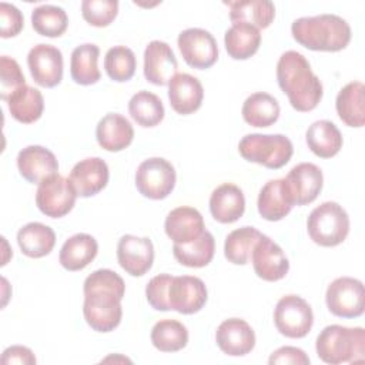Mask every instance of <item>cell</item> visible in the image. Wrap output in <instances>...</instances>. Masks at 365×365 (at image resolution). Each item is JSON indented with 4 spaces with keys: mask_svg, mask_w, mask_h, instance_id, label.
Masks as SVG:
<instances>
[{
    "mask_svg": "<svg viewBox=\"0 0 365 365\" xmlns=\"http://www.w3.org/2000/svg\"><path fill=\"white\" fill-rule=\"evenodd\" d=\"M241 157L271 170L284 167L294 154L292 143L284 134H247L238 143Z\"/></svg>",
    "mask_w": 365,
    "mask_h": 365,
    "instance_id": "5",
    "label": "cell"
},
{
    "mask_svg": "<svg viewBox=\"0 0 365 365\" xmlns=\"http://www.w3.org/2000/svg\"><path fill=\"white\" fill-rule=\"evenodd\" d=\"M278 100L264 91L248 96L242 104V118L252 127H269L279 117Z\"/></svg>",
    "mask_w": 365,
    "mask_h": 365,
    "instance_id": "34",
    "label": "cell"
},
{
    "mask_svg": "<svg viewBox=\"0 0 365 365\" xmlns=\"http://www.w3.org/2000/svg\"><path fill=\"white\" fill-rule=\"evenodd\" d=\"M309 238L321 247H336L349 232V217L335 201H325L315 207L307 220Z\"/></svg>",
    "mask_w": 365,
    "mask_h": 365,
    "instance_id": "6",
    "label": "cell"
},
{
    "mask_svg": "<svg viewBox=\"0 0 365 365\" xmlns=\"http://www.w3.org/2000/svg\"><path fill=\"white\" fill-rule=\"evenodd\" d=\"M215 240L210 231H204L198 238L187 244H174V258L185 267L202 268L208 265L214 257Z\"/></svg>",
    "mask_w": 365,
    "mask_h": 365,
    "instance_id": "35",
    "label": "cell"
},
{
    "mask_svg": "<svg viewBox=\"0 0 365 365\" xmlns=\"http://www.w3.org/2000/svg\"><path fill=\"white\" fill-rule=\"evenodd\" d=\"M31 26L46 37H60L68 26V17L64 9L54 4H41L31 11Z\"/></svg>",
    "mask_w": 365,
    "mask_h": 365,
    "instance_id": "39",
    "label": "cell"
},
{
    "mask_svg": "<svg viewBox=\"0 0 365 365\" xmlns=\"http://www.w3.org/2000/svg\"><path fill=\"white\" fill-rule=\"evenodd\" d=\"M151 342L161 352H177L185 348L188 331L175 319H161L151 329Z\"/></svg>",
    "mask_w": 365,
    "mask_h": 365,
    "instance_id": "38",
    "label": "cell"
},
{
    "mask_svg": "<svg viewBox=\"0 0 365 365\" xmlns=\"http://www.w3.org/2000/svg\"><path fill=\"white\" fill-rule=\"evenodd\" d=\"M295 205L311 204L322 190L324 177L318 165L301 163L291 168L285 177Z\"/></svg>",
    "mask_w": 365,
    "mask_h": 365,
    "instance_id": "19",
    "label": "cell"
},
{
    "mask_svg": "<svg viewBox=\"0 0 365 365\" xmlns=\"http://www.w3.org/2000/svg\"><path fill=\"white\" fill-rule=\"evenodd\" d=\"M315 349L325 364L362 362L365 359V329L328 325L318 334Z\"/></svg>",
    "mask_w": 365,
    "mask_h": 365,
    "instance_id": "4",
    "label": "cell"
},
{
    "mask_svg": "<svg viewBox=\"0 0 365 365\" xmlns=\"http://www.w3.org/2000/svg\"><path fill=\"white\" fill-rule=\"evenodd\" d=\"M257 228L254 227H241L231 231L224 244V255L225 258L235 265H245L251 259L252 250L258 240L262 237Z\"/></svg>",
    "mask_w": 365,
    "mask_h": 365,
    "instance_id": "37",
    "label": "cell"
},
{
    "mask_svg": "<svg viewBox=\"0 0 365 365\" xmlns=\"http://www.w3.org/2000/svg\"><path fill=\"white\" fill-rule=\"evenodd\" d=\"M17 244L26 257L41 258L48 255L54 248L56 234L46 224L29 222L19 230Z\"/></svg>",
    "mask_w": 365,
    "mask_h": 365,
    "instance_id": "29",
    "label": "cell"
},
{
    "mask_svg": "<svg viewBox=\"0 0 365 365\" xmlns=\"http://www.w3.org/2000/svg\"><path fill=\"white\" fill-rule=\"evenodd\" d=\"M218 348L230 356H242L255 346V334L251 325L241 318L222 321L215 332Z\"/></svg>",
    "mask_w": 365,
    "mask_h": 365,
    "instance_id": "17",
    "label": "cell"
},
{
    "mask_svg": "<svg viewBox=\"0 0 365 365\" xmlns=\"http://www.w3.org/2000/svg\"><path fill=\"white\" fill-rule=\"evenodd\" d=\"M245 211V198L241 188L231 182L218 185L210 197V212L221 224L238 221Z\"/></svg>",
    "mask_w": 365,
    "mask_h": 365,
    "instance_id": "24",
    "label": "cell"
},
{
    "mask_svg": "<svg viewBox=\"0 0 365 365\" xmlns=\"http://www.w3.org/2000/svg\"><path fill=\"white\" fill-rule=\"evenodd\" d=\"M135 67L137 61L134 51L125 46H114L106 53L104 70L113 81H128L134 76Z\"/></svg>",
    "mask_w": 365,
    "mask_h": 365,
    "instance_id": "40",
    "label": "cell"
},
{
    "mask_svg": "<svg viewBox=\"0 0 365 365\" xmlns=\"http://www.w3.org/2000/svg\"><path fill=\"white\" fill-rule=\"evenodd\" d=\"M117 259L127 274L141 277L153 267L154 245L148 237L125 234L117 244Z\"/></svg>",
    "mask_w": 365,
    "mask_h": 365,
    "instance_id": "14",
    "label": "cell"
},
{
    "mask_svg": "<svg viewBox=\"0 0 365 365\" xmlns=\"http://www.w3.org/2000/svg\"><path fill=\"white\" fill-rule=\"evenodd\" d=\"M20 175L31 184H40L47 177L57 174L58 161L56 155L43 145H27L17 154Z\"/></svg>",
    "mask_w": 365,
    "mask_h": 365,
    "instance_id": "20",
    "label": "cell"
},
{
    "mask_svg": "<svg viewBox=\"0 0 365 365\" xmlns=\"http://www.w3.org/2000/svg\"><path fill=\"white\" fill-rule=\"evenodd\" d=\"M175 180L173 164L161 157L144 160L135 171V187L141 195L150 200L167 198L175 187Z\"/></svg>",
    "mask_w": 365,
    "mask_h": 365,
    "instance_id": "7",
    "label": "cell"
},
{
    "mask_svg": "<svg viewBox=\"0 0 365 365\" xmlns=\"http://www.w3.org/2000/svg\"><path fill=\"white\" fill-rule=\"evenodd\" d=\"M97 252L98 244L93 235L84 232L74 234L64 241L58 254V262L67 271H80L96 258Z\"/></svg>",
    "mask_w": 365,
    "mask_h": 365,
    "instance_id": "26",
    "label": "cell"
},
{
    "mask_svg": "<svg viewBox=\"0 0 365 365\" xmlns=\"http://www.w3.org/2000/svg\"><path fill=\"white\" fill-rule=\"evenodd\" d=\"M204 98V88L201 81L188 74L177 73L168 81V100L173 110L181 115H188L197 111Z\"/></svg>",
    "mask_w": 365,
    "mask_h": 365,
    "instance_id": "21",
    "label": "cell"
},
{
    "mask_svg": "<svg viewBox=\"0 0 365 365\" xmlns=\"http://www.w3.org/2000/svg\"><path fill=\"white\" fill-rule=\"evenodd\" d=\"M117 13V0H84L81 3L83 19L94 27H106L111 24Z\"/></svg>",
    "mask_w": 365,
    "mask_h": 365,
    "instance_id": "41",
    "label": "cell"
},
{
    "mask_svg": "<svg viewBox=\"0 0 365 365\" xmlns=\"http://www.w3.org/2000/svg\"><path fill=\"white\" fill-rule=\"evenodd\" d=\"M230 7V20L232 24L247 23L254 27L267 29L275 17V6L267 0L225 1Z\"/></svg>",
    "mask_w": 365,
    "mask_h": 365,
    "instance_id": "30",
    "label": "cell"
},
{
    "mask_svg": "<svg viewBox=\"0 0 365 365\" xmlns=\"http://www.w3.org/2000/svg\"><path fill=\"white\" fill-rule=\"evenodd\" d=\"M325 302L335 317L358 318L365 309L364 284L352 277H339L328 285Z\"/></svg>",
    "mask_w": 365,
    "mask_h": 365,
    "instance_id": "9",
    "label": "cell"
},
{
    "mask_svg": "<svg viewBox=\"0 0 365 365\" xmlns=\"http://www.w3.org/2000/svg\"><path fill=\"white\" fill-rule=\"evenodd\" d=\"M207 287L204 281L192 275L173 277L168 288L170 309L184 315L198 312L207 302Z\"/></svg>",
    "mask_w": 365,
    "mask_h": 365,
    "instance_id": "13",
    "label": "cell"
},
{
    "mask_svg": "<svg viewBox=\"0 0 365 365\" xmlns=\"http://www.w3.org/2000/svg\"><path fill=\"white\" fill-rule=\"evenodd\" d=\"M365 87L361 81H351L341 88L335 100L338 117L349 127H364L365 124Z\"/></svg>",
    "mask_w": 365,
    "mask_h": 365,
    "instance_id": "28",
    "label": "cell"
},
{
    "mask_svg": "<svg viewBox=\"0 0 365 365\" xmlns=\"http://www.w3.org/2000/svg\"><path fill=\"white\" fill-rule=\"evenodd\" d=\"M96 138L101 148L117 153L133 143L134 128L124 115L108 113L98 121L96 127Z\"/></svg>",
    "mask_w": 365,
    "mask_h": 365,
    "instance_id": "25",
    "label": "cell"
},
{
    "mask_svg": "<svg viewBox=\"0 0 365 365\" xmlns=\"http://www.w3.org/2000/svg\"><path fill=\"white\" fill-rule=\"evenodd\" d=\"M294 200L285 178L269 180L258 194V212L267 221H279L287 217L292 207Z\"/></svg>",
    "mask_w": 365,
    "mask_h": 365,
    "instance_id": "22",
    "label": "cell"
},
{
    "mask_svg": "<svg viewBox=\"0 0 365 365\" xmlns=\"http://www.w3.org/2000/svg\"><path fill=\"white\" fill-rule=\"evenodd\" d=\"M83 291V314L88 327L97 332L114 331L123 317L124 279L111 269H97L86 278Z\"/></svg>",
    "mask_w": 365,
    "mask_h": 365,
    "instance_id": "1",
    "label": "cell"
},
{
    "mask_svg": "<svg viewBox=\"0 0 365 365\" xmlns=\"http://www.w3.org/2000/svg\"><path fill=\"white\" fill-rule=\"evenodd\" d=\"M251 262L255 274L268 282L282 279L289 269V262L282 248L267 235H262L255 244Z\"/></svg>",
    "mask_w": 365,
    "mask_h": 365,
    "instance_id": "15",
    "label": "cell"
},
{
    "mask_svg": "<svg viewBox=\"0 0 365 365\" xmlns=\"http://www.w3.org/2000/svg\"><path fill=\"white\" fill-rule=\"evenodd\" d=\"M7 106L11 117L23 124L37 121L44 110V98L40 90L31 86L17 88L9 98Z\"/></svg>",
    "mask_w": 365,
    "mask_h": 365,
    "instance_id": "32",
    "label": "cell"
},
{
    "mask_svg": "<svg viewBox=\"0 0 365 365\" xmlns=\"http://www.w3.org/2000/svg\"><path fill=\"white\" fill-rule=\"evenodd\" d=\"M178 63L170 44L153 40L144 50V77L154 86H165L177 74Z\"/></svg>",
    "mask_w": 365,
    "mask_h": 365,
    "instance_id": "16",
    "label": "cell"
},
{
    "mask_svg": "<svg viewBox=\"0 0 365 365\" xmlns=\"http://www.w3.org/2000/svg\"><path fill=\"white\" fill-rule=\"evenodd\" d=\"M292 37L314 51H339L351 41V27L336 14L299 17L291 26Z\"/></svg>",
    "mask_w": 365,
    "mask_h": 365,
    "instance_id": "3",
    "label": "cell"
},
{
    "mask_svg": "<svg viewBox=\"0 0 365 365\" xmlns=\"http://www.w3.org/2000/svg\"><path fill=\"white\" fill-rule=\"evenodd\" d=\"M108 177L107 163L100 157H90L78 161L73 167L68 180L77 195L86 198L98 194L107 185Z\"/></svg>",
    "mask_w": 365,
    "mask_h": 365,
    "instance_id": "18",
    "label": "cell"
},
{
    "mask_svg": "<svg viewBox=\"0 0 365 365\" xmlns=\"http://www.w3.org/2000/svg\"><path fill=\"white\" fill-rule=\"evenodd\" d=\"M274 324L278 332L287 338H304L314 324L311 305L299 295H285L275 305Z\"/></svg>",
    "mask_w": 365,
    "mask_h": 365,
    "instance_id": "8",
    "label": "cell"
},
{
    "mask_svg": "<svg viewBox=\"0 0 365 365\" xmlns=\"http://www.w3.org/2000/svg\"><path fill=\"white\" fill-rule=\"evenodd\" d=\"M131 118L141 127H155L164 118V106L161 98L147 90L137 91L128 101Z\"/></svg>",
    "mask_w": 365,
    "mask_h": 365,
    "instance_id": "36",
    "label": "cell"
},
{
    "mask_svg": "<svg viewBox=\"0 0 365 365\" xmlns=\"http://www.w3.org/2000/svg\"><path fill=\"white\" fill-rule=\"evenodd\" d=\"M76 198L77 192L71 181L57 173L38 184L36 205L44 215L50 218H61L73 210Z\"/></svg>",
    "mask_w": 365,
    "mask_h": 365,
    "instance_id": "10",
    "label": "cell"
},
{
    "mask_svg": "<svg viewBox=\"0 0 365 365\" xmlns=\"http://www.w3.org/2000/svg\"><path fill=\"white\" fill-rule=\"evenodd\" d=\"M308 148L321 158H331L342 148V134L329 120L312 123L305 134Z\"/></svg>",
    "mask_w": 365,
    "mask_h": 365,
    "instance_id": "27",
    "label": "cell"
},
{
    "mask_svg": "<svg viewBox=\"0 0 365 365\" xmlns=\"http://www.w3.org/2000/svg\"><path fill=\"white\" fill-rule=\"evenodd\" d=\"M36 356L33 351L27 346L23 345H11L3 351L1 355V364L3 365H11V364H19V365H34Z\"/></svg>",
    "mask_w": 365,
    "mask_h": 365,
    "instance_id": "46",
    "label": "cell"
},
{
    "mask_svg": "<svg viewBox=\"0 0 365 365\" xmlns=\"http://www.w3.org/2000/svg\"><path fill=\"white\" fill-rule=\"evenodd\" d=\"M269 365L277 364H291V365H308L309 358L308 355L297 346H281L274 351L268 359Z\"/></svg>",
    "mask_w": 365,
    "mask_h": 365,
    "instance_id": "45",
    "label": "cell"
},
{
    "mask_svg": "<svg viewBox=\"0 0 365 365\" xmlns=\"http://www.w3.org/2000/svg\"><path fill=\"white\" fill-rule=\"evenodd\" d=\"M164 230L174 244H187L205 231L204 218L197 208L187 205L177 207L168 212Z\"/></svg>",
    "mask_w": 365,
    "mask_h": 365,
    "instance_id": "23",
    "label": "cell"
},
{
    "mask_svg": "<svg viewBox=\"0 0 365 365\" xmlns=\"http://www.w3.org/2000/svg\"><path fill=\"white\" fill-rule=\"evenodd\" d=\"M277 81L292 108L301 113L314 110L324 94L322 83L311 70L309 61L294 50L281 54L277 63Z\"/></svg>",
    "mask_w": 365,
    "mask_h": 365,
    "instance_id": "2",
    "label": "cell"
},
{
    "mask_svg": "<svg viewBox=\"0 0 365 365\" xmlns=\"http://www.w3.org/2000/svg\"><path fill=\"white\" fill-rule=\"evenodd\" d=\"M26 86L24 74L19 66V63L9 57H0V97L7 101V98L20 87Z\"/></svg>",
    "mask_w": 365,
    "mask_h": 365,
    "instance_id": "42",
    "label": "cell"
},
{
    "mask_svg": "<svg viewBox=\"0 0 365 365\" xmlns=\"http://www.w3.org/2000/svg\"><path fill=\"white\" fill-rule=\"evenodd\" d=\"M27 66L38 86L53 88L61 83L63 54L57 47L44 43L31 47L27 54Z\"/></svg>",
    "mask_w": 365,
    "mask_h": 365,
    "instance_id": "12",
    "label": "cell"
},
{
    "mask_svg": "<svg viewBox=\"0 0 365 365\" xmlns=\"http://www.w3.org/2000/svg\"><path fill=\"white\" fill-rule=\"evenodd\" d=\"M178 48L184 61L198 70L210 68L218 58V46L214 36L198 27L185 29L178 34Z\"/></svg>",
    "mask_w": 365,
    "mask_h": 365,
    "instance_id": "11",
    "label": "cell"
},
{
    "mask_svg": "<svg viewBox=\"0 0 365 365\" xmlns=\"http://www.w3.org/2000/svg\"><path fill=\"white\" fill-rule=\"evenodd\" d=\"M98 57L100 48L91 43L80 44L73 50L70 58V74L74 83L80 86H91L100 80L101 73L97 66Z\"/></svg>",
    "mask_w": 365,
    "mask_h": 365,
    "instance_id": "33",
    "label": "cell"
},
{
    "mask_svg": "<svg viewBox=\"0 0 365 365\" xmlns=\"http://www.w3.org/2000/svg\"><path fill=\"white\" fill-rule=\"evenodd\" d=\"M227 53L234 60H247L254 56L261 44V33L247 23L232 24L224 36Z\"/></svg>",
    "mask_w": 365,
    "mask_h": 365,
    "instance_id": "31",
    "label": "cell"
},
{
    "mask_svg": "<svg viewBox=\"0 0 365 365\" xmlns=\"http://www.w3.org/2000/svg\"><path fill=\"white\" fill-rule=\"evenodd\" d=\"M24 26L21 11L10 3H0V36L3 38L17 36Z\"/></svg>",
    "mask_w": 365,
    "mask_h": 365,
    "instance_id": "44",
    "label": "cell"
},
{
    "mask_svg": "<svg viewBox=\"0 0 365 365\" xmlns=\"http://www.w3.org/2000/svg\"><path fill=\"white\" fill-rule=\"evenodd\" d=\"M173 281V275L160 274L153 277L145 287V297L148 304L157 311H170L168 305V288Z\"/></svg>",
    "mask_w": 365,
    "mask_h": 365,
    "instance_id": "43",
    "label": "cell"
}]
</instances>
